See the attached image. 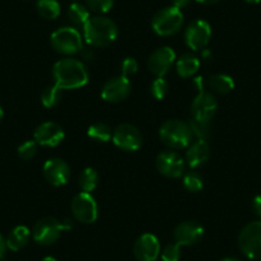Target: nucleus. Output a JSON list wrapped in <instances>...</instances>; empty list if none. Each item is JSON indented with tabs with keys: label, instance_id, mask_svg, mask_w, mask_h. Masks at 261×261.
<instances>
[{
	"label": "nucleus",
	"instance_id": "f704fd0d",
	"mask_svg": "<svg viewBox=\"0 0 261 261\" xmlns=\"http://www.w3.org/2000/svg\"><path fill=\"white\" fill-rule=\"evenodd\" d=\"M252 210L256 215L261 219V195H257L252 200Z\"/></svg>",
	"mask_w": 261,
	"mask_h": 261
},
{
	"label": "nucleus",
	"instance_id": "ddd939ff",
	"mask_svg": "<svg viewBox=\"0 0 261 261\" xmlns=\"http://www.w3.org/2000/svg\"><path fill=\"white\" fill-rule=\"evenodd\" d=\"M130 90H132V86H130L129 79L119 74L105 82L101 89V97L107 102L117 104L129 96Z\"/></svg>",
	"mask_w": 261,
	"mask_h": 261
},
{
	"label": "nucleus",
	"instance_id": "39448f33",
	"mask_svg": "<svg viewBox=\"0 0 261 261\" xmlns=\"http://www.w3.org/2000/svg\"><path fill=\"white\" fill-rule=\"evenodd\" d=\"M183 26L182 11L175 7H165L156 12L151 21V27L154 32L159 36L168 37L178 34Z\"/></svg>",
	"mask_w": 261,
	"mask_h": 261
},
{
	"label": "nucleus",
	"instance_id": "9d476101",
	"mask_svg": "<svg viewBox=\"0 0 261 261\" xmlns=\"http://www.w3.org/2000/svg\"><path fill=\"white\" fill-rule=\"evenodd\" d=\"M63 232L62 222L53 217L40 219L32 229V238L41 246H49L59 240Z\"/></svg>",
	"mask_w": 261,
	"mask_h": 261
},
{
	"label": "nucleus",
	"instance_id": "4c0bfd02",
	"mask_svg": "<svg viewBox=\"0 0 261 261\" xmlns=\"http://www.w3.org/2000/svg\"><path fill=\"white\" fill-rule=\"evenodd\" d=\"M81 55H82V58L86 60H92L95 58V54H94V51H92V49H82Z\"/></svg>",
	"mask_w": 261,
	"mask_h": 261
},
{
	"label": "nucleus",
	"instance_id": "aec40b11",
	"mask_svg": "<svg viewBox=\"0 0 261 261\" xmlns=\"http://www.w3.org/2000/svg\"><path fill=\"white\" fill-rule=\"evenodd\" d=\"M200 59L192 53H185L178 58L175 63V68H177L178 76L182 79H191L195 76L200 69Z\"/></svg>",
	"mask_w": 261,
	"mask_h": 261
},
{
	"label": "nucleus",
	"instance_id": "e433bc0d",
	"mask_svg": "<svg viewBox=\"0 0 261 261\" xmlns=\"http://www.w3.org/2000/svg\"><path fill=\"white\" fill-rule=\"evenodd\" d=\"M7 242H6V238L3 237V236L0 234V258L4 257V255H6V251H7Z\"/></svg>",
	"mask_w": 261,
	"mask_h": 261
},
{
	"label": "nucleus",
	"instance_id": "a878e982",
	"mask_svg": "<svg viewBox=\"0 0 261 261\" xmlns=\"http://www.w3.org/2000/svg\"><path fill=\"white\" fill-rule=\"evenodd\" d=\"M99 183V174L94 168H85L79 178V186L82 192L91 193Z\"/></svg>",
	"mask_w": 261,
	"mask_h": 261
},
{
	"label": "nucleus",
	"instance_id": "a211bd4d",
	"mask_svg": "<svg viewBox=\"0 0 261 261\" xmlns=\"http://www.w3.org/2000/svg\"><path fill=\"white\" fill-rule=\"evenodd\" d=\"M218 110V101L212 92L201 90L197 96L193 99L191 105V114L192 118L201 120H212Z\"/></svg>",
	"mask_w": 261,
	"mask_h": 261
},
{
	"label": "nucleus",
	"instance_id": "b1692460",
	"mask_svg": "<svg viewBox=\"0 0 261 261\" xmlns=\"http://www.w3.org/2000/svg\"><path fill=\"white\" fill-rule=\"evenodd\" d=\"M36 8L44 19H57L60 14V4L58 0H37Z\"/></svg>",
	"mask_w": 261,
	"mask_h": 261
},
{
	"label": "nucleus",
	"instance_id": "2eb2a0df",
	"mask_svg": "<svg viewBox=\"0 0 261 261\" xmlns=\"http://www.w3.org/2000/svg\"><path fill=\"white\" fill-rule=\"evenodd\" d=\"M42 172H44V177L46 182H49L51 186L55 187H60L64 186L68 182L71 178V168L59 158H53L45 162L44 167H42Z\"/></svg>",
	"mask_w": 261,
	"mask_h": 261
},
{
	"label": "nucleus",
	"instance_id": "6ab92c4d",
	"mask_svg": "<svg viewBox=\"0 0 261 261\" xmlns=\"http://www.w3.org/2000/svg\"><path fill=\"white\" fill-rule=\"evenodd\" d=\"M210 158V146L207 141L204 140H196L191 142L190 146L186 150L185 162L191 169H199L202 165L206 164Z\"/></svg>",
	"mask_w": 261,
	"mask_h": 261
},
{
	"label": "nucleus",
	"instance_id": "4468645a",
	"mask_svg": "<svg viewBox=\"0 0 261 261\" xmlns=\"http://www.w3.org/2000/svg\"><path fill=\"white\" fill-rule=\"evenodd\" d=\"M174 62V50L169 46H162L151 53L147 60V67L155 77H164L165 74L169 73Z\"/></svg>",
	"mask_w": 261,
	"mask_h": 261
},
{
	"label": "nucleus",
	"instance_id": "37998d69",
	"mask_svg": "<svg viewBox=\"0 0 261 261\" xmlns=\"http://www.w3.org/2000/svg\"><path fill=\"white\" fill-rule=\"evenodd\" d=\"M245 2H247V3H250V4H257V3H260L261 0H245Z\"/></svg>",
	"mask_w": 261,
	"mask_h": 261
},
{
	"label": "nucleus",
	"instance_id": "7ed1b4c3",
	"mask_svg": "<svg viewBox=\"0 0 261 261\" xmlns=\"http://www.w3.org/2000/svg\"><path fill=\"white\" fill-rule=\"evenodd\" d=\"M159 137L165 146L174 150L187 149L193 140L188 122L179 119L165 120L159 129Z\"/></svg>",
	"mask_w": 261,
	"mask_h": 261
},
{
	"label": "nucleus",
	"instance_id": "dca6fc26",
	"mask_svg": "<svg viewBox=\"0 0 261 261\" xmlns=\"http://www.w3.org/2000/svg\"><path fill=\"white\" fill-rule=\"evenodd\" d=\"M160 252L159 240L151 233L140 236L134 245V255L139 261H156Z\"/></svg>",
	"mask_w": 261,
	"mask_h": 261
},
{
	"label": "nucleus",
	"instance_id": "c756f323",
	"mask_svg": "<svg viewBox=\"0 0 261 261\" xmlns=\"http://www.w3.org/2000/svg\"><path fill=\"white\" fill-rule=\"evenodd\" d=\"M168 91H169V84L164 77H156L150 85V92H151L152 97L156 100L164 99Z\"/></svg>",
	"mask_w": 261,
	"mask_h": 261
},
{
	"label": "nucleus",
	"instance_id": "79ce46f5",
	"mask_svg": "<svg viewBox=\"0 0 261 261\" xmlns=\"http://www.w3.org/2000/svg\"><path fill=\"white\" fill-rule=\"evenodd\" d=\"M222 261H241V260H238V258H236V257H225V258H223Z\"/></svg>",
	"mask_w": 261,
	"mask_h": 261
},
{
	"label": "nucleus",
	"instance_id": "473e14b6",
	"mask_svg": "<svg viewBox=\"0 0 261 261\" xmlns=\"http://www.w3.org/2000/svg\"><path fill=\"white\" fill-rule=\"evenodd\" d=\"M163 261H179L180 246L178 243H168L160 252Z\"/></svg>",
	"mask_w": 261,
	"mask_h": 261
},
{
	"label": "nucleus",
	"instance_id": "f03ea898",
	"mask_svg": "<svg viewBox=\"0 0 261 261\" xmlns=\"http://www.w3.org/2000/svg\"><path fill=\"white\" fill-rule=\"evenodd\" d=\"M82 30L84 40L91 47H107L118 37L117 23L105 16L90 17Z\"/></svg>",
	"mask_w": 261,
	"mask_h": 261
},
{
	"label": "nucleus",
	"instance_id": "5701e85b",
	"mask_svg": "<svg viewBox=\"0 0 261 261\" xmlns=\"http://www.w3.org/2000/svg\"><path fill=\"white\" fill-rule=\"evenodd\" d=\"M67 14H68L69 21L77 27H84L85 23L90 19V9L82 3L71 4Z\"/></svg>",
	"mask_w": 261,
	"mask_h": 261
},
{
	"label": "nucleus",
	"instance_id": "9b49d317",
	"mask_svg": "<svg viewBox=\"0 0 261 261\" xmlns=\"http://www.w3.org/2000/svg\"><path fill=\"white\" fill-rule=\"evenodd\" d=\"M155 165L160 174L167 178H180L185 174L186 162L178 152L167 150L160 152L155 160Z\"/></svg>",
	"mask_w": 261,
	"mask_h": 261
},
{
	"label": "nucleus",
	"instance_id": "f3484780",
	"mask_svg": "<svg viewBox=\"0 0 261 261\" xmlns=\"http://www.w3.org/2000/svg\"><path fill=\"white\" fill-rule=\"evenodd\" d=\"M174 242L182 246H192L199 243L204 237V228L195 220H186L174 228Z\"/></svg>",
	"mask_w": 261,
	"mask_h": 261
},
{
	"label": "nucleus",
	"instance_id": "a19ab883",
	"mask_svg": "<svg viewBox=\"0 0 261 261\" xmlns=\"http://www.w3.org/2000/svg\"><path fill=\"white\" fill-rule=\"evenodd\" d=\"M41 261H57V260H55V258L53 257V256H46V257L42 258Z\"/></svg>",
	"mask_w": 261,
	"mask_h": 261
},
{
	"label": "nucleus",
	"instance_id": "f8f14e48",
	"mask_svg": "<svg viewBox=\"0 0 261 261\" xmlns=\"http://www.w3.org/2000/svg\"><path fill=\"white\" fill-rule=\"evenodd\" d=\"M64 137L65 132L62 125L50 120L37 125L34 132V140L36 144L45 147L58 146L62 144Z\"/></svg>",
	"mask_w": 261,
	"mask_h": 261
},
{
	"label": "nucleus",
	"instance_id": "c9c22d12",
	"mask_svg": "<svg viewBox=\"0 0 261 261\" xmlns=\"http://www.w3.org/2000/svg\"><path fill=\"white\" fill-rule=\"evenodd\" d=\"M191 0H172V4L173 7H175V8L178 9H183L185 7H187L188 4H190Z\"/></svg>",
	"mask_w": 261,
	"mask_h": 261
},
{
	"label": "nucleus",
	"instance_id": "58836bf2",
	"mask_svg": "<svg viewBox=\"0 0 261 261\" xmlns=\"http://www.w3.org/2000/svg\"><path fill=\"white\" fill-rule=\"evenodd\" d=\"M62 227L63 230H71L73 228V222L71 219H64L62 222Z\"/></svg>",
	"mask_w": 261,
	"mask_h": 261
},
{
	"label": "nucleus",
	"instance_id": "6e6552de",
	"mask_svg": "<svg viewBox=\"0 0 261 261\" xmlns=\"http://www.w3.org/2000/svg\"><path fill=\"white\" fill-rule=\"evenodd\" d=\"M71 212L79 222L84 224H91L96 222L99 217V207L96 200L91 193L80 192L73 197L71 202Z\"/></svg>",
	"mask_w": 261,
	"mask_h": 261
},
{
	"label": "nucleus",
	"instance_id": "20e7f679",
	"mask_svg": "<svg viewBox=\"0 0 261 261\" xmlns=\"http://www.w3.org/2000/svg\"><path fill=\"white\" fill-rule=\"evenodd\" d=\"M50 44L59 54L74 55L81 53L84 49V36L74 27H60L51 34Z\"/></svg>",
	"mask_w": 261,
	"mask_h": 261
},
{
	"label": "nucleus",
	"instance_id": "4be33fe9",
	"mask_svg": "<svg viewBox=\"0 0 261 261\" xmlns=\"http://www.w3.org/2000/svg\"><path fill=\"white\" fill-rule=\"evenodd\" d=\"M207 86L215 94L227 95L234 89V81L228 74L218 73L209 77V80H207Z\"/></svg>",
	"mask_w": 261,
	"mask_h": 261
},
{
	"label": "nucleus",
	"instance_id": "bb28decb",
	"mask_svg": "<svg viewBox=\"0 0 261 261\" xmlns=\"http://www.w3.org/2000/svg\"><path fill=\"white\" fill-rule=\"evenodd\" d=\"M188 124H190L191 130H192L193 137H196L197 140L207 141L212 136V124H210L209 120L196 119V118L191 117L188 119Z\"/></svg>",
	"mask_w": 261,
	"mask_h": 261
},
{
	"label": "nucleus",
	"instance_id": "7c9ffc66",
	"mask_svg": "<svg viewBox=\"0 0 261 261\" xmlns=\"http://www.w3.org/2000/svg\"><path fill=\"white\" fill-rule=\"evenodd\" d=\"M87 8L94 13H99L100 16L112 11L114 6V0H85Z\"/></svg>",
	"mask_w": 261,
	"mask_h": 261
},
{
	"label": "nucleus",
	"instance_id": "ea45409f",
	"mask_svg": "<svg viewBox=\"0 0 261 261\" xmlns=\"http://www.w3.org/2000/svg\"><path fill=\"white\" fill-rule=\"evenodd\" d=\"M196 2H199L201 4H215L218 3L219 0H196Z\"/></svg>",
	"mask_w": 261,
	"mask_h": 261
},
{
	"label": "nucleus",
	"instance_id": "c85d7f7f",
	"mask_svg": "<svg viewBox=\"0 0 261 261\" xmlns=\"http://www.w3.org/2000/svg\"><path fill=\"white\" fill-rule=\"evenodd\" d=\"M62 92L63 90H60L59 87H57L55 85L45 87L44 91L41 92L42 105H44L45 108H55L60 102Z\"/></svg>",
	"mask_w": 261,
	"mask_h": 261
},
{
	"label": "nucleus",
	"instance_id": "393cba45",
	"mask_svg": "<svg viewBox=\"0 0 261 261\" xmlns=\"http://www.w3.org/2000/svg\"><path fill=\"white\" fill-rule=\"evenodd\" d=\"M87 136L96 142H108L113 137V129L107 123H94L87 129Z\"/></svg>",
	"mask_w": 261,
	"mask_h": 261
},
{
	"label": "nucleus",
	"instance_id": "c03bdc74",
	"mask_svg": "<svg viewBox=\"0 0 261 261\" xmlns=\"http://www.w3.org/2000/svg\"><path fill=\"white\" fill-rule=\"evenodd\" d=\"M3 117H4V112L3 109H2V107H0V122L3 120Z\"/></svg>",
	"mask_w": 261,
	"mask_h": 261
},
{
	"label": "nucleus",
	"instance_id": "72a5a7b5",
	"mask_svg": "<svg viewBox=\"0 0 261 261\" xmlns=\"http://www.w3.org/2000/svg\"><path fill=\"white\" fill-rule=\"evenodd\" d=\"M137 71H139V63H137V60L135 58H124L122 60V63H120V74L123 77L129 79L134 74H136Z\"/></svg>",
	"mask_w": 261,
	"mask_h": 261
},
{
	"label": "nucleus",
	"instance_id": "f257e3e1",
	"mask_svg": "<svg viewBox=\"0 0 261 261\" xmlns=\"http://www.w3.org/2000/svg\"><path fill=\"white\" fill-rule=\"evenodd\" d=\"M54 85L60 90H76L86 86L89 71L84 62L74 58H63L53 67Z\"/></svg>",
	"mask_w": 261,
	"mask_h": 261
},
{
	"label": "nucleus",
	"instance_id": "cd10ccee",
	"mask_svg": "<svg viewBox=\"0 0 261 261\" xmlns=\"http://www.w3.org/2000/svg\"><path fill=\"white\" fill-rule=\"evenodd\" d=\"M182 183H183V187H185L188 192H192V193L200 192V191L204 188V179H202V177L199 174V173L193 172V170L183 174Z\"/></svg>",
	"mask_w": 261,
	"mask_h": 261
},
{
	"label": "nucleus",
	"instance_id": "2f4dec72",
	"mask_svg": "<svg viewBox=\"0 0 261 261\" xmlns=\"http://www.w3.org/2000/svg\"><path fill=\"white\" fill-rule=\"evenodd\" d=\"M18 156L22 160H31L36 156L37 154V144L35 140H29V141L22 142L18 146Z\"/></svg>",
	"mask_w": 261,
	"mask_h": 261
},
{
	"label": "nucleus",
	"instance_id": "0eeeda50",
	"mask_svg": "<svg viewBox=\"0 0 261 261\" xmlns=\"http://www.w3.org/2000/svg\"><path fill=\"white\" fill-rule=\"evenodd\" d=\"M112 141L118 149L123 150V151L134 152L142 146L144 137L139 128L135 127L134 124L123 123V124L118 125L115 129H113Z\"/></svg>",
	"mask_w": 261,
	"mask_h": 261
},
{
	"label": "nucleus",
	"instance_id": "423d86ee",
	"mask_svg": "<svg viewBox=\"0 0 261 261\" xmlns=\"http://www.w3.org/2000/svg\"><path fill=\"white\" fill-rule=\"evenodd\" d=\"M238 247L246 257L261 260V220L248 223L238 236Z\"/></svg>",
	"mask_w": 261,
	"mask_h": 261
},
{
	"label": "nucleus",
	"instance_id": "412c9836",
	"mask_svg": "<svg viewBox=\"0 0 261 261\" xmlns=\"http://www.w3.org/2000/svg\"><path fill=\"white\" fill-rule=\"evenodd\" d=\"M31 234V230L26 225H17L9 232L8 237L6 238L7 247L11 251L22 250L29 243Z\"/></svg>",
	"mask_w": 261,
	"mask_h": 261
},
{
	"label": "nucleus",
	"instance_id": "1a4fd4ad",
	"mask_svg": "<svg viewBox=\"0 0 261 261\" xmlns=\"http://www.w3.org/2000/svg\"><path fill=\"white\" fill-rule=\"evenodd\" d=\"M212 39V27L204 19L191 22L185 31V42L191 50L199 51L209 45Z\"/></svg>",
	"mask_w": 261,
	"mask_h": 261
}]
</instances>
